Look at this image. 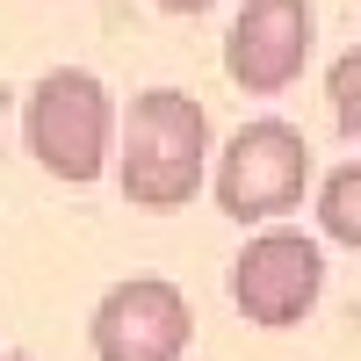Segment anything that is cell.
Wrapping results in <instances>:
<instances>
[{
	"label": "cell",
	"mask_w": 361,
	"mask_h": 361,
	"mask_svg": "<svg viewBox=\"0 0 361 361\" xmlns=\"http://www.w3.org/2000/svg\"><path fill=\"white\" fill-rule=\"evenodd\" d=\"M318 231L333 246L361 253V159H347V166H333L318 180Z\"/></svg>",
	"instance_id": "cell-7"
},
{
	"label": "cell",
	"mask_w": 361,
	"mask_h": 361,
	"mask_svg": "<svg viewBox=\"0 0 361 361\" xmlns=\"http://www.w3.org/2000/svg\"><path fill=\"white\" fill-rule=\"evenodd\" d=\"M8 361H29V354H8Z\"/></svg>",
	"instance_id": "cell-10"
},
{
	"label": "cell",
	"mask_w": 361,
	"mask_h": 361,
	"mask_svg": "<svg viewBox=\"0 0 361 361\" xmlns=\"http://www.w3.org/2000/svg\"><path fill=\"white\" fill-rule=\"evenodd\" d=\"M94 361H180L195 340V311L188 289L166 275H123L102 289L94 318H87Z\"/></svg>",
	"instance_id": "cell-5"
},
{
	"label": "cell",
	"mask_w": 361,
	"mask_h": 361,
	"mask_svg": "<svg viewBox=\"0 0 361 361\" xmlns=\"http://www.w3.org/2000/svg\"><path fill=\"white\" fill-rule=\"evenodd\" d=\"M209 173V109L180 87H145L116 137V188L130 209H188Z\"/></svg>",
	"instance_id": "cell-1"
},
{
	"label": "cell",
	"mask_w": 361,
	"mask_h": 361,
	"mask_svg": "<svg viewBox=\"0 0 361 361\" xmlns=\"http://www.w3.org/2000/svg\"><path fill=\"white\" fill-rule=\"evenodd\" d=\"M325 102H333V123L347 145H361V44L340 51L333 66H325Z\"/></svg>",
	"instance_id": "cell-8"
},
{
	"label": "cell",
	"mask_w": 361,
	"mask_h": 361,
	"mask_svg": "<svg viewBox=\"0 0 361 361\" xmlns=\"http://www.w3.org/2000/svg\"><path fill=\"white\" fill-rule=\"evenodd\" d=\"M318 180V159H311V137L282 123V116H253L238 123L231 145L217 152V173H209V195L231 224H267L304 209V188Z\"/></svg>",
	"instance_id": "cell-3"
},
{
	"label": "cell",
	"mask_w": 361,
	"mask_h": 361,
	"mask_svg": "<svg viewBox=\"0 0 361 361\" xmlns=\"http://www.w3.org/2000/svg\"><path fill=\"white\" fill-rule=\"evenodd\" d=\"M318 8L311 0H246L224 29V80L238 94H289L311 66Z\"/></svg>",
	"instance_id": "cell-6"
},
{
	"label": "cell",
	"mask_w": 361,
	"mask_h": 361,
	"mask_svg": "<svg viewBox=\"0 0 361 361\" xmlns=\"http://www.w3.org/2000/svg\"><path fill=\"white\" fill-rule=\"evenodd\" d=\"M22 145L51 180H102L116 166V102L87 66H51L22 102Z\"/></svg>",
	"instance_id": "cell-2"
},
{
	"label": "cell",
	"mask_w": 361,
	"mask_h": 361,
	"mask_svg": "<svg viewBox=\"0 0 361 361\" xmlns=\"http://www.w3.org/2000/svg\"><path fill=\"white\" fill-rule=\"evenodd\" d=\"M152 8H159V15H209L217 0H152Z\"/></svg>",
	"instance_id": "cell-9"
},
{
	"label": "cell",
	"mask_w": 361,
	"mask_h": 361,
	"mask_svg": "<svg viewBox=\"0 0 361 361\" xmlns=\"http://www.w3.org/2000/svg\"><path fill=\"white\" fill-rule=\"evenodd\" d=\"M318 296H325V246L304 238V231H289V224L246 238V253L231 260V304L260 333L304 325L318 311Z\"/></svg>",
	"instance_id": "cell-4"
}]
</instances>
